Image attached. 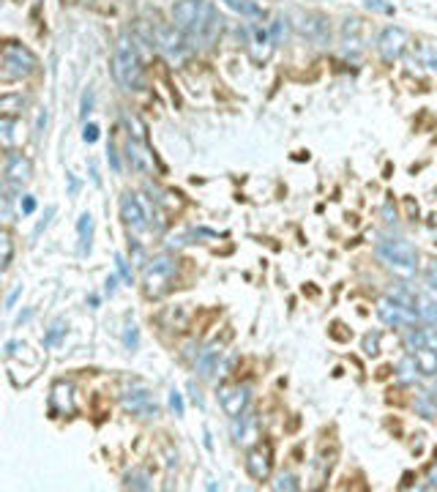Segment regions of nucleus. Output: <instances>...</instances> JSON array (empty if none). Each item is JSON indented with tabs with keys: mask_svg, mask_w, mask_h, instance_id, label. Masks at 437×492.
I'll list each match as a JSON object with an SVG mask.
<instances>
[{
	"mask_svg": "<svg viewBox=\"0 0 437 492\" xmlns=\"http://www.w3.org/2000/svg\"><path fill=\"white\" fill-rule=\"evenodd\" d=\"M112 77H115V82H118L123 90H140V88H143L145 72H143V63H140L137 49L129 44V38H120V41L115 44Z\"/></svg>",
	"mask_w": 437,
	"mask_h": 492,
	"instance_id": "obj_1",
	"label": "nucleus"
},
{
	"mask_svg": "<svg viewBox=\"0 0 437 492\" xmlns=\"http://www.w3.org/2000/svg\"><path fill=\"white\" fill-rule=\"evenodd\" d=\"M377 257L388 265L394 273H399L402 279H413L415 268H418V249L410 241H380L377 244Z\"/></svg>",
	"mask_w": 437,
	"mask_h": 492,
	"instance_id": "obj_2",
	"label": "nucleus"
},
{
	"mask_svg": "<svg viewBox=\"0 0 437 492\" xmlns=\"http://www.w3.org/2000/svg\"><path fill=\"white\" fill-rule=\"evenodd\" d=\"M38 58L22 44L8 41L3 47V82H14V79H25V77L36 74Z\"/></svg>",
	"mask_w": 437,
	"mask_h": 492,
	"instance_id": "obj_3",
	"label": "nucleus"
},
{
	"mask_svg": "<svg viewBox=\"0 0 437 492\" xmlns=\"http://www.w3.org/2000/svg\"><path fill=\"white\" fill-rule=\"evenodd\" d=\"M175 276H178V265L173 263L170 257L150 260L145 265V271H143V290H145V296L148 299H161L173 287Z\"/></svg>",
	"mask_w": 437,
	"mask_h": 492,
	"instance_id": "obj_4",
	"label": "nucleus"
},
{
	"mask_svg": "<svg viewBox=\"0 0 437 492\" xmlns=\"http://www.w3.org/2000/svg\"><path fill=\"white\" fill-rule=\"evenodd\" d=\"M249 399H252V388H249V386L235 383V386H221V388H218V402H221L224 413L230 418L244 416Z\"/></svg>",
	"mask_w": 437,
	"mask_h": 492,
	"instance_id": "obj_5",
	"label": "nucleus"
},
{
	"mask_svg": "<svg viewBox=\"0 0 437 492\" xmlns=\"http://www.w3.org/2000/svg\"><path fill=\"white\" fill-rule=\"evenodd\" d=\"M156 44H159V49L170 58V61H175V63H181L183 58L189 55V41L183 36L181 28H159L156 31Z\"/></svg>",
	"mask_w": 437,
	"mask_h": 492,
	"instance_id": "obj_6",
	"label": "nucleus"
},
{
	"mask_svg": "<svg viewBox=\"0 0 437 492\" xmlns=\"http://www.w3.org/2000/svg\"><path fill=\"white\" fill-rule=\"evenodd\" d=\"M49 411L55 416H74L77 413V388L69 380H58L52 383L49 391Z\"/></svg>",
	"mask_w": 437,
	"mask_h": 492,
	"instance_id": "obj_7",
	"label": "nucleus"
},
{
	"mask_svg": "<svg viewBox=\"0 0 437 492\" xmlns=\"http://www.w3.org/2000/svg\"><path fill=\"white\" fill-rule=\"evenodd\" d=\"M407 31H402V28H386L380 38H377V52H380V58L386 61V63H394V61H399L402 55H404V49H407Z\"/></svg>",
	"mask_w": 437,
	"mask_h": 492,
	"instance_id": "obj_8",
	"label": "nucleus"
},
{
	"mask_svg": "<svg viewBox=\"0 0 437 492\" xmlns=\"http://www.w3.org/2000/svg\"><path fill=\"white\" fill-rule=\"evenodd\" d=\"M246 470H249V476L255 482H268V476L273 470V449H271V443H257L255 449H249Z\"/></svg>",
	"mask_w": 437,
	"mask_h": 492,
	"instance_id": "obj_9",
	"label": "nucleus"
},
{
	"mask_svg": "<svg viewBox=\"0 0 437 492\" xmlns=\"http://www.w3.org/2000/svg\"><path fill=\"white\" fill-rule=\"evenodd\" d=\"M120 219L132 232H143L148 228V214L143 203L137 200V194H132V191L120 194Z\"/></svg>",
	"mask_w": 437,
	"mask_h": 492,
	"instance_id": "obj_10",
	"label": "nucleus"
},
{
	"mask_svg": "<svg viewBox=\"0 0 437 492\" xmlns=\"http://www.w3.org/2000/svg\"><path fill=\"white\" fill-rule=\"evenodd\" d=\"M377 315H380V320L386 326H394V328H410L418 320V315L413 309H404L394 299H383V301L377 303Z\"/></svg>",
	"mask_w": 437,
	"mask_h": 492,
	"instance_id": "obj_11",
	"label": "nucleus"
},
{
	"mask_svg": "<svg viewBox=\"0 0 437 492\" xmlns=\"http://www.w3.org/2000/svg\"><path fill=\"white\" fill-rule=\"evenodd\" d=\"M3 175H6V184H8V187H22V184L31 181V175H33V164H31L28 156H22V153H17V151H8Z\"/></svg>",
	"mask_w": 437,
	"mask_h": 492,
	"instance_id": "obj_12",
	"label": "nucleus"
},
{
	"mask_svg": "<svg viewBox=\"0 0 437 492\" xmlns=\"http://www.w3.org/2000/svg\"><path fill=\"white\" fill-rule=\"evenodd\" d=\"M202 8H205V0H178V3L173 6L175 28H181L183 33H191V28L197 25Z\"/></svg>",
	"mask_w": 437,
	"mask_h": 492,
	"instance_id": "obj_13",
	"label": "nucleus"
},
{
	"mask_svg": "<svg viewBox=\"0 0 437 492\" xmlns=\"http://www.w3.org/2000/svg\"><path fill=\"white\" fill-rule=\"evenodd\" d=\"M126 156H129V164H132V170H134V173L148 175V173L153 170V153L148 151L145 140H140V137H132V134H129Z\"/></svg>",
	"mask_w": 437,
	"mask_h": 492,
	"instance_id": "obj_14",
	"label": "nucleus"
},
{
	"mask_svg": "<svg viewBox=\"0 0 437 492\" xmlns=\"http://www.w3.org/2000/svg\"><path fill=\"white\" fill-rule=\"evenodd\" d=\"M298 31L306 38H312L315 44H328L331 41V25H328V17H323V14H306V17H301Z\"/></svg>",
	"mask_w": 437,
	"mask_h": 492,
	"instance_id": "obj_15",
	"label": "nucleus"
},
{
	"mask_svg": "<svg viewBox=\"0 0 437 492\" xmlns=\"http://www.w3.org/2000/svg\"><path fill=\"white\" fill-rule=\"evenodd\" d=\"M123 408L132 411V413H140V416H156L159 413V408H156V402H153V397H150L148 388L126 391L123 394Z\"/></svg>",
	"mask_w": 437,
	"mask_h": 492,
	"instance_id": "obj_16",
	"label": "nucleus"
},
{
	"mask_svg": "<svg viewBox=\"0 0 437 492\" xmlns=\"http://www.w3.org/2000/svg\"><path fill=\"white\" fill-rule=\"evenodd\" d=\"M22 123L17 120V115H3L0 118V145L6 151H14L22 143Z\"/></svg>",
	"mask_w": 437,
	"mask_h": 492,
	"instance_id": "obj_17",
	"label": "nucleus"
},
{
	"mask_svg": "<svg viewBox=\"0 0 437 492\" xmlns=\"http://www.w3.org/2000/svg\"><path fill=\"white\" fill-rule=\"evenodd\" d=\"M218 358H221V347H218V344H211V347H205V350L200 353V358H197V372H200V378H214V375H216Z\"/></svg>",
	"mask_w": 437,
	"mask_h": 492,
	"instance_id": "obj_18",
	"label": "nucleus"
},
{
	"mask_svg": "<svg viewBox=\"0 0 437 492\" xmlns=\"http://www.w3.org/2000/svg\"><path fill=\"white\" fill-rule=\"evenodd\" d=\"M232 435H235V443H249V441H257L260 432H257V418L255 416H238L232 418Z\"/></svg>",
	"mask_w": 437,
	"mask_h": 492,
	"instance_id": "obj_19",
	"label": "nucleus"
},
{
	"mask_svg": "<svg viewBox=\"0 0 437 492\" xmlns=\"http://www.w3.org/2000/svg\"><path fill=\"white\" fill-rule=\"evenodd\" d=\"M249 47H252L255 61H268L276 44H273V38H271V33L265 28H252V44Z\"/></svg>",
	"mask_w": 437,
	"mask_h": 492,
	"instance_id": "obj_20",
	"label": "nucleus"
},
{
	"mask_svg": "<svg viewBox=\"0 0 437 492\" xmlns=\"http://www.w3.org/2000/svg\"><path fill=\"white\" fill-rule=\"evenodd\" d=\"M410 353H413V358H415L421 375H427V378L437 375V350L435 347H415V350H410Z\"/></svg>",
	"mask_w": 437,
	"mask_h": 492,
	"instance_id": "obj_21",
	"label": "nucleus"
},
{
	"mask_svg": "<svg viewBox=\"0 0 437 492\" xmlns=\"http://www.w3.org/2000/svg\"><path fill=\"white\" fill-rule=\"evenodd\" d=\"M404 344L407 350H415V347H435L437 350V328H410V334L404 337Z\"/></svg>",
	"mask_w": 437,
	"mask_h": 492,
	"instance_id": "obj_22",
	"label": "nucleus"
},
{
	"mask_svg": "<svg viewBox=\"0 0 437 492\" xmlns=\"http://www.w3.org/2000/svg\"><path fill=\"white\" fill-rule=\"evenodd\" d=\"M123 487H129V490H153V479H150V473L145 468H134V470L126 473Z\"/></svg>",
	"mask_w": 437,
	"mask_h": 492,
	"instance_id": "obj_23",
	"label": "nucleus"
},
{
	"mask_svg": "<svg viewBox=\"0 0 437 492\" xmlns=\"http://www.w3.org/2000/svg\"><path fill=\"white\" fill-rule=\"evenodd\" d=\"M77 230H79V252L88 255V252H90V238H93V216H90V214H82Z\"/></svg>",
	"mask_w": 437,
	"mask_h": 492,
	"instance_id": "obj_24",
	"label": "nucleus"
},
{
	"mask_svg": "<svg viewBox=\"0 0 437 492\" xmlns=\"http://www.w3.org/2000/svg\"><path fill=\"white\" fill-rule=\"evenodd\" d=\"M224 3H227L232 11H238L241 17H249V19H260V17L265 14V11L257 6L255 0H224Z\"/></svg>",
	"mask_w": 437,
	"mask_h": 492,
	"instance_id": "obj_25",
	"label": "nucleus"
},
{
	"mask_svg": "<svg viewBox=\"0 0 437 492\" xmlns=\"http://www.w3.org/2000/svg\"><path fill=\"white\" fill-rule=\"evenodd\" d=\"M11 257H14V238L8 230H0V271L11 268Z\"/></svg>",
	"mask_w": 437,
	"mask_h": 492,
	"instance_id": "obj_26",
	"label": "nucleus"
},
{
	"mask_svg": "<svg viewBox=\"0 0 437 492\" xmlns=\"http://www.w3.org/2000/svg\"><path fill=\"white\" fill-rule=\"evenodd\" d=\"M22 107H25V96L22 93H6V96H0V113L3 115L22 113Z\"/></svg>",
	"mask_w": 437,
	"mask_h": 492,
	"instance_id": "obj_27",
	"label": "nucleus"
},
{
	"mask_svg": "<svg viewBox=\"0 0 437 492\" xmlns=\"http://www.w3.org/2000/svg\"><path fill=\"white\" fill-rule=\"evenodd\" d=\"M415 312H418V320H424V323H437V303L429 301L427 296H418Z\"/></svg>",
	"mask_w": 437,
	"mask_h": 492,
	"instance_id": "obj_28",
	"label": "nucleus"
},
{
	"mask_svg": "<svg viewBox=\"0 0 437 492\" xmlns=\"http://www.w3.org/2000/svg\"><path fill=\"white\" fill-rule=\"evenodd\" d=\"M397 372H399V380H402V383H413V380H415V375H418V364H415L413 353L402 358L399 367H397Z\"/></svg>",
	"mask_w": 437,
	"mask_h": 492,
	"instance_id": "obj_29",
	"label": "nucleus"
},
{
	"mask_svg": "<svg viewBox=\"0 0 437 492\" xmlns=\"http://www.w3.org/2000/svg\"><path fill=\"white\" fill-rule=\"evenodd\" d=\"M123 344H126V350H132V353L140 347V328H137L132 320L126 323V331H123Z\"/></svg>",
	"mask_w": 437,
	"mask_h": 492,
	"instance_id": "obj_30",
	"label": "nucleus"
},
{
	"mask_svg": "<svg viewBox=\"0 0 437 492\" xmlns=\"http://www.w3.org/2000/svg\"><path fill=\"white\" fill-rule=\"evenodd\" d=\"M273 490H287V492H295L301 490V482H298V476L295 473H282L279 479H276V484H273Z\"/></svg>",
	"mask_w": 437,
	"mask_h": 492,
	"instance_id": "obj_31",
	"label": "nucleus"
},
{
	"mask_svg": "<svg viewBox=\"0 0 437 492\" xmlns=\"http://www.w3.org/2000/svg\"><path fill=\"white\" fill-rule=\"evenodd\" d=\"M415 411H418L424 418H435V402L429 399V394H427V391H424V394H418V399H415Z\"/></svg>",
	"mask_w": 437,
	"mask_h": 492,
	"instance_id": "obj_32",
	"label": "nucleus"
},
{
	"mask_svg": "<svg viewBox=\"0 0 437 492\" xmlns=\"http://www.w3.org/2000/svg\"><path fill=\"white\" fill-rule=\"evenodd\" d=\"M271 38H273V44H285V38H287V19L285 17H279L271 25Z\"/></svg>",
	"mask_w": 437,
	"mask_h": 492,
	"instance_id": "obj_33",
	"label": "nucleus"
},
{
	"mask_svg": "<svg viewBox=\"0 0 437 492\" xmlns=\"http://www.w3.org/2000/svg\"><path fill=\"white\" fill-rule=\"evenodd\" d=\"M63 334H66V323H63V320H58V323H55V326L49 328V334L44 337V344H47V347H52V344H58Z\"/></svg>",
	"mask_w": 437,
	"mask_h": 492,
	"instance_id": "obj_34",
	"label": "nucleus"
},
{
	"mask_svg": "<svg viewBox=\"0 0 437 492\" xmlns=\"http://www.w3.org/2000/svg\"><path fill=\"white\" fill-rule=\"evenodd\" d=\"M364 353L366 356H377L380 353V334H366L364 337Z\"/></svg>",
	"mask_w": 437,
	"mask_h": 492,
	"instance_id": "obj_35",
	"label": "nucleus"
},
{
	"mask_svg": "<svg viewBox=\"0 0 437 492\" xmlns=\"http://www.w3.org/2000/svg\"><path fill=\"white\" fill-rule=\"evenodd\" d=\"M170 408H173V413L175 416H183L186 413V405H183V397H181V391H170Z\"/></svg>",
	"mask_w": 437,
	"mask_h": 492,
	"instance_id": "obj_36",
	"label": "nucleus"
},
{
	"mask_svg": "<svg viewBox=\"0 0 437 492\" xmlns=\"http://www.w3.org/2000/svg\"><path fill=\"white\" fill-rule=\"evenodd\" d=\"M115 265H118V273L123 276V282H126V285H132V271H129V263L123 260V255H118V257H115Z\"/></svg>",
	"mask_w": 437,
	"mask_h": 492,
	"instance_id": "obj_37",
	"label": "nucleus"
},
{
	"mask_svg": "<svg viewBox=\"0 0 437 492\" xmlns=\"http://www.w3.org/2000/svg\"><path fill=\"white\" fill-rule=\"evenodd\" d=\"M366 8L369 11H383V14H394V6L383 3V0H366Z\"/></svg>",
	"mask_w": 437,
	"mask_h": 492,
	"instance_id": "obj_38",
	"label": "nucleus"
},
{
	"mask_svg": "<svg viewBox=\"0 0 437 492\" xmlns=\"http://www.w3.org/2000/svg\"><path fill=\"white\" fill-rule=\"evenodd\" d=\"M90 110H93V90L88 88V90L82 93V110H79V115H82V118H88Z\"/></svg>",
	"mask_w": 437,
	"mask_h": 492,
	"instance_id": "obj_39",
	"label": "nucleus"
},
{
	"mask_svg": "<svg viewBox=\"0 0 437 492\" xmlns=\"http://www.w3.org/2000/svg\"><path fill=\"white\" fill-rule=\"evenodd\" d=\"M107 153H109V164H112V170L120 173V156H118V148H115V140H109Z\"/></svg>",
	"mask_w": 437,
	"mask_h": 492,
	"instance_id": "obj_40",
	"label": "nucleus"
},
{
	"mask_svg": "<svg viewBox=\"0 0 437 492\" xmlns=\"http://www.w3.org/2000/svg\"><path fill=\"white\" fill-rule=\"evenodd\" d=\"M82 140H85V143H96V140H99V126H96V123H88L85 132H82Z\"/></svg>",
	"mask_w": 437,
	"mask_h": 492,
	"instance_id": "obj_41",
	"label": "nucleus"
},
{
	"mask_svg": "<svg viewBox=\"0 0 437 492\" xmlns=\"http://www.w3.org/2000/svg\"><path fill=\"white\" fill-rule=\"evenodd\" d=\"M19 211H22V214H25V216H31V214H33V211H36V200H33V197H28V194H25V197H22V200H19Z\"/></svg>",
	"mask_w": 437,
	"mask_h": 492,
	"instance_id": "obj_42",
	"label": "nucleus"
},
{
	"mask_svg": "<svg viewBox=\"0 0 437 492\" xmlns=\"http://www.w3.org/2000/svg\"><path fill=\"white\" fill-rule=\"evenodd\" d=\"M427 282L432 290H437V260H429V265H427Z\"/></svg>",
	"mask_w": 437,
	"mask_h": 492,
	"instance_id": "obj_43",
	"label": "nucleus"
},
{
	"mask_svg": "<svg viewBox=\"0 0 437 492\" xmlns=\"http://www.w3.org/2000/svg\"><path fill=\"white\" fill-rule=\"evenodd\" d=\"M424 490H437V462L429 468V473H427V484H424Z\"/></svg>",
	"mask_w": 437,
	"mask_h": 492,
	"instance_id": "obj_44",
	"label": "nucleus"
},
{
	"mask_svg": "<svg viewBox=\"0 0 437 492\" xmlns=\"http://www.w3.org/2000/svg\"><path fill=\"white\" fill-rule=\"evenodd\" d=\"M22 296V287H17L11 296H8V301H6V309H14V303H17V299Z\"/></svg>",
	"mask_w": 437,
	"mask_h": 492,
	"instance_id": "obj_45",
	"label": "nucleus"
},
{
	"mask_svg": "<svg viewBox=\"0 0 437 492\" xmlns=\"http://www.w3.org/2000/svg\"><path fill=\"white\" fill-rule=\"evenodd\" d=\"M424 55H427V66L437 74V55L435 52H424Z\"/></svg>",
	"mask_w": 437,
	"mask_h": 492,
	"instance_id": "obj_46",
	"label": "nucleus"
},
{
	"mask_svg": "<svg viewBox=\"0 0 437 492\" xmlns=\"http://www.w3.org/2000/svg\"><path fill=\"white\" fill-rule=\"evenodd\" d=\"M69 187H72V194H77V189H79V184H77V178H74L72 173H69Z\"/></svg>",
	"mask_w": 437,
	"mask_h": 492,
	"instance_id": "obj_47",
	"label": "nucleus"
},
{
	"mask_svg": "<svg viewBox=\"0 0 437 492\" xmlns=\"http://www.w3.org/2000/svg\"><path fill=\"white\" fill-rule=\"evenodd\" d=\"M107 293H109V296L115 293V276H109V279H107Z\"/></svg>",
	"mask_w": 437,
	"mask_h": 492,
	"instance_id": "obj_48",
	"label": "nucleus"
}]
</instances>
